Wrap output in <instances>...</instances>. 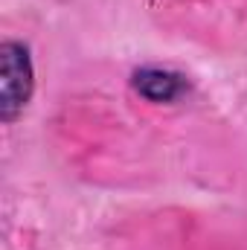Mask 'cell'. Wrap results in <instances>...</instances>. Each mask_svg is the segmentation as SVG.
Masks as SVG:
<instances>
[{"label": "cell", "mask_w": 247, "mask_h": 250, "mask_svg": "<svg viewBox=\"0 0 247 250\" xmlns=\"http://www.w3.org/2000/svg\"><path fill=\"white\" fill-rule=\"evenodd\" d=\"M35 70L29 59V47L21 41L0 44V120L15 123L32 99Z\"/></svg>", "instance_id": "obj_1"}, {"label": "cell", "mask_w": 247, "mask_h": 250, "mask_svg": "<svg viewBox=\"0 0 247 250\" xmlns=\"http://www.w3.org/2000/svg\"><path fill=\"white\" fill-rule=\"evenodd\" d=\"M186 79L175 70H166V67H140L134 73V90L154 102V105H163V102H175L186 93Z\"/></svg>", "instance_id": "obj_2"}]
</instances>
